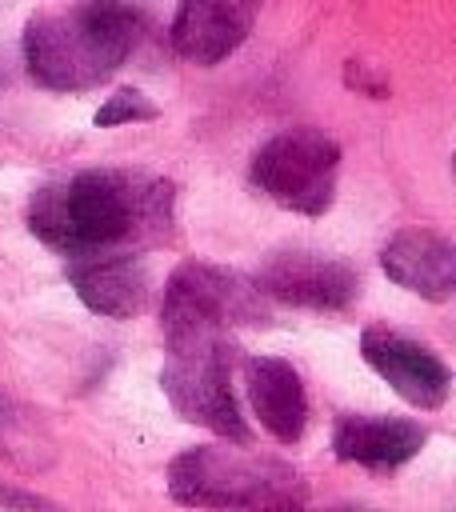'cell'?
Listing matches in <instances>:
<instances>
[{
	"mask_svg": "<svg viewBox=\"0 0 456 512\" xmlns=\"http://www.w3.org/2000/svg\"><path fill=\"white\" fill-rule=\"evenodd\" d=\"M28 228L68 260L96 252H144L172 236V184L116 168L76 172L32 196Z\"/></svg>",
	"mask_w": 456,
	"mask_h": 512,
	"instance_id": "6da1fadb",
	"label": "cell"
},
{
	"mask_svg": "<svg viewBox=\"0 0 456 512\" xmlns=\"http://www.w3.org/2000/svg\"><path fill=\"white\" fill-rule=\"evenodd\" d=\"M140 16L116 0L40 12L24 24V64L40 88L88 92L104 84L136 48Z\"/></svg>",
	"mask_w": 456,
	"mask_h": 512,
	"instance_id": "7a4b0ae2",
	"label": "cell"
},
{
	"mask_svg": "<svg viewBox=\"0 0 456 512\" xmlns=\"http://www.w3.org/2000/svg\"><path fill=\"white\" fill-rule=\"evenodd\" d=\"M168 492L192 508H300L308 500L292 464L240 452L228 444H200L168 464Z\"/></svg>",
	"mask_w": 456,
	"mask_h": 512,
	"instance_id": "3957f363",
	"label": "cell"
},
{
	"mask_svg": "<svg viewBox=\"0 0 456 512\" xmlns=\"http://www.w3.org/2000/svg\"><path fill=\"white\" fill-rule=\"evenodd\" d=\"M168 356L160 368V388L180 420L208 428L220 440L248 444L252 432L240 416L232 392V340L228 332H204L184 340H164Z\"/></svg>",
	"mask_w": 456,
	"mask_h": 512,
	"instance_id": "277c9868",
	"label": "cell"
},
{
	"mask_svg": "<svg viewBox=\"0 0 456 512\" xmlns=\"http://www.w3.org/2000/svg\"><path fill=\"white\" fill-rule=\"evenodd\" d=\"M272 308L256 280L216 268L204 260H184L160 300V332L164 340L204 336V332H228L236 324H268Z\"/></svg>",
	"mask_w": 456,
	"mask_h": 512,
	"instance_id": "5b68a950",
	"label": "cell"
},
{
	"mask_svg": "<svg viewBox=\"0 0 456 512\" xmlns=\"http://www.w3.org/2000/svg\"><path fill=\"white\" fill-rule=\"evenodd\" d=\"M340 144L320 128H284L252 156V184L280 208L324 216L336 200Z\"/></svg>",
	"mask_w": 456,
	"mask_h": 512,
	"instance_id": "8992f818",
	"label": "cell"
},
{
	"mask_svg": "<svg viewBox=\"0 0 456 512\" xmlns=\"http://www.w3.org/2000/svg\"><path fill=\"white\" fill-rule=\"evenodd\" d=\"M256 284L268 300L308 312H344L360 292V276L352 264L300 248L268 256L264 268L256 272Z\"/></svg>",
	"mask_w": 456,
	"mask_h": 512,
	"instance_id": "52a82bcc",
	"label": "cell"
},
{
	"mask_svg": "<svg viewBox=\"0 0 456 512\" xmlns=\"http://www.w3.org/2000/svg\"><path fill=\"white\" fill-rule=\"evenodd\" d=\"M360 356L412 408L436 412L452 396V368L420 340H408L384 324H372L360 332Z\"/></svg>",
	"mask_w": 456,
	"mask_h": 512,
	"instance_id": "ba28073f",
	"label": "cell"
},
{
	"mask_svg": "<svg viewBox=\"0 0 456 512\" xmlns=\"http://www.w3.org/2000/svg\"><path fill=\"white\" fill-rule=\"evenodd\" d=\"M428 444V428L408 416L376 412H340L332 420V452L344 464L368 472H400Z\"/></svg>",
	"mask_w": 456,
	"mask_h": 512,
	"instance_id": "9c48e42d",
	"label": "cell"
},
{
	"mask_svg": "<svg viewBox=\"0 0 456 512\" xmlns=\"http://www.w3.org/2000/svg\"><path fill=\"white\" fill-rule=\"evenodd\" d=\"M256 12L260 0H180L172 16V48L180 60L212 68L248 40Z\"/></svg>",
	"mask_w": 456,
	"mask_h": 512,
	"instance_id": "30bf717a",
	"label": "cell"
},
{
	"mask_svg": "<svg viewBox=\"0 0 456 512\" xmlns=\"http://www.w3.org/2000/svg\"><path fill=\"white\" fill-rule=\"evenodd\" d=\"M380 268L404 292L444 304L456 300V240L428 228H400L380 248Z\"/></svg>",
	"mask_w": 456,
	"mask_h": 512,
	"instance_id": "8fae6325",
	"label": "cell"
},
{
	"mask_svg": "<svg viewBox=\"0 0 456 512\" xmlns=\"http://www.w3.org/2000/svg\"><path fill=\"white\" fill-rule=\"evenodd\" d=\"M68 280L84 308L108 320H132L148 304V276L140 252H96L68 260Z\"/></svg>",
	"mask_w": 456,
	"mask_h": 512,
	"instance_id": "7c38bea8",
	"label": "cell"
},
{
	"mask_svg": "<svg viewBox=\"0 0 456 512\" xmlns=\"http://www.w3.org/2000/svg\"><path fill=\"white\" fill-rule=\"evenodd\" d=\"M244 388L260 428L280 440L296 444L308 428V396L300 372L280 356H248L244 360Z\"/></svg>",
	"mask_w": 456,
	"mask_h": 512,
	"instance_id": "4fadbf2b",
	"label": "cell"
},
{
	"mask_svg": "<svg viewBox=\"0 0 456 512\" xmlns=\"http://www.w3.org/2000/svg\"><path fill=\"white\" fill-rule=\"evenodd\" d=\"M160 108L140 92V88H120L112 92L100 108H96V128H116V124H140V120H156Z\"/></svg>",
	"mask_w": 456,
	"mask_h": 512,
	"instance_id": "5bb4252c",
	"label": "cell"
},
{
	"mask_svg": "<svg viewBox=\"0 0 456 512\" xmlns=\"http://www.w3.org/2000/svg\"><path fill=\"white\" fill-rule=\"evenodd\" d=\"M344 84H348V88H356V92H364V96H376V100L388 92V88H384V80H372V76L364 72V64H360V60H352V64L344 68Z\"/></svg>",
	"mask_w": 456,
	"mask_h": 512,
	"instance_id": "9a60e30c",
	"label": "cell"
},
{
	"mask_svg": "<svg viewBox=\"0 0 456 512\" xmlns=\"http://www.w3.org/2000/svg\"><path fill=\"white\" fill-rule=\"evenodd\" d=\"M0 416H4V408H0Z\"/></svg>",
	"mask_w": 456,
	"mask_h": 512,
	"instance_id": "2e32d148",
	"label": "cell"
},
{
	"mask_svg": "<svg viewBox=\"0 0 456 512\" xmlns=\"http://www.w3.org/2000/svg\"><path fill=\"white\" fill-rule=\"evenodd\" d=\"M452 168H456V160H452Z\"/></svg>",
	"mask_w": 456,
	"mask_h": 512,
	"instance_id": "e0dca14e",
	"label": "cell"
}]
</instances>
